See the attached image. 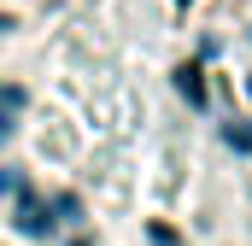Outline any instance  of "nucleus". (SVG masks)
Wrapping results in <instances>:
<instances>
[{"label":"nucleus","instance_id":"nucleus-1","mask_svg":"<svg viewBox=\"0 0 252 246\" xmlns=\"http://www.w3.org/2000/svg\"><path fill=\"white\" fill-rule=\"evenodd\" d=\"M6 135H12V129H6V118H0V147H6Z\"/></svg>","mask_w":252,"mask_h":246}]
</instances>
